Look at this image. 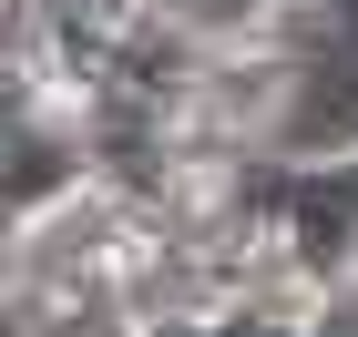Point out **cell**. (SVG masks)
<instances>
[{
    "mask_svg": "<svg viewBox=\"0 0 358 337\" xmlns=\"http://www.w3.org/2000/svg\"><path fill=\"white\" fill-rule=\"evenodd\" d=\"M338 297H358V276H348V286H338Z\"/></svg>",
    "mask_w": 358,
    "mask_h": 337,
    "instance_id": "3957f363",
    "label": "cell"
},
{
    "mask_svg": "<svg viewBox=\"0 0 358 337\" xmlns=\"http://www.w3.org/2000/svg\"><path fill=\"white\" fill-rule=\"evenodd\" d=\"M103 184V143H92V112H10V225H41L52 204L92 195Z\"/></svg>",
    "mask_w": 358,
    "mask_h": 337,
    "instance_id": "6da1fadb",
    "label": "cell"
},
{
    "mask_svg": "<svg viewBox=\"0 0 358 337\" xmlns=\"http://www.w3.org/2000/svg\"><path fill=\"white\" fill-rule=\"evenodd\" d=\"M328 337H358V297H338V327Z\"/></svg>",
    "mask_w": 358,
    "mask_h": 337,
    "instance_id": "7a4b0ae2",
    "label": "cell"
}]
</instances>
